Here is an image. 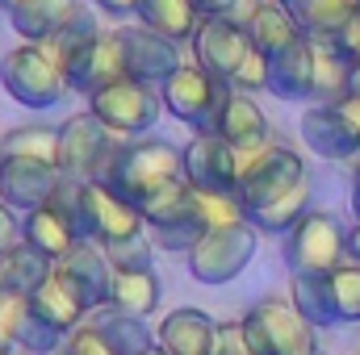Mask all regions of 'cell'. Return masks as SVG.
I'll use <instances>...</instances> for the list:
<instances>
[{
  "label": "cell",
  "instance_id": "obj_30",
  "mask_svg": "<svg viewBox=\"0 0 360 355\" xmlns=\"http://www.w3.org/2000/svg\"><path fill=\"white\" fill-rule=\"evenodd\" d=\"M109 305L117 314H130V318L147 322L160 309V280H155V272H113Z\"/></svg>",
  "mask_w": 360,
  "mask_h": 355
},
{
  "label": "cell",
  "instance_id": "obj_7",
  "mask_svg": "<svg viewBox=\"0 0 360 355\" xmlns=\"http://www.w3.org/2000/svg\"><path fill=\"white\" fill-rule=\"evenodd\" d=\"M0 84L25 109H51L55 100H63L68 76H63V63L46 46L21 42L0 59Z\"/></svg>",
  "mask_w": 360,
  "mask_h": 355
},
{
  "label": "cell",
  "instance_id": "obj_8",
  "mask_svg": "<svg viewBox=\"0 0 360 355\" xmlns=\"http://www.w3.org/2000/svg\"><path fill=\"white\" fill-rule=\"evenodd\" d=\"M348 260V230L335 213L310 209L289 234H285V264L289 276H331Z\"/></svg>",
  "mask_w": 360,
  "mask_h": 355
},
{
  "label": "cell",
  "instance_id": "obj_38",
  "mask_svg": "<svg viewBox=\"0 0 360 355\" xmlns=\"http://www.w3.org/2000/svg\"><path fill=\"white\" fill-rule=\"evenodd\" d=\"M21 314H25V297H21V293H13V288H0V347H4V351H13V347H17Z\"/></svg>",
  "mask_w": 360,
  "mask_h": 355
},
{
  "label": "cell",
  "instance_id": "obj_41",
  "mask_svg": "<svg viewBox=\"0 0 360 355\" xmlns=\"http://www.w3.org/2000/svg\"><path fill=\"white\" fill-rule=\"evenodd\" d=\"M214 355H252L243 326L239 322H218V339H214Z\"/></svg>",
  "mask_w": 360,
  "mask_h": 355
},
{
  "label": "cell",
  "instance_id": "obj_6",
  "mask_svg": "<svg viewBox=\"0 0 360 355\" xmlns=\"http://www.w3.org/2000/svg\"><path fill=\"white\" fill-rule=\"evenodd\" d=\"M306 180H310V172H306L302 155L289 151L285 142H269V147H260V151L239 155V188H235V196H239V205L252 213V209H264L276 196L293 192V188L306 184Z\"/></svg>",
  "mask_w": 360,
  "mask_h": 355
},
{
  "label": "cell",
  "instance_id": "obj_10",
  "mask_svg": "<svg viewBox=\"0 0 360 355\" xmlns=\"http://www.w3.org/2000/svg\"><path fill=\"white\" fill-rule=\"evenodd\" d=\"M256 243H260V234L252 222H231V226L205 230L188 251V276L201 284H226L252 264Z\"/></svg>",
  "mask_w": 360,
  "mask_h": 355
},
{
  "label": "cell",
  "instance_id": "obj_48",
  "mask_svg": "<svg viewBox=\"0 0 360 355\" xmlns=\"http://www.w3.org/2000/svg\"><path fill=\"white\" fill-rule=\"evenodd\" d=\"M143 355H168V351H164V347H160V343H155V347H151V351H143Z\"/></svg>",
  "mask_w": 360,
  "mask_h": 355
},
{
  "label": "cell",
  "instance_id": "obj_40",
  "mask_svg": "<svg viewBox=\"0 0 360 355\" xmlns=\"http://www.w3.org/2000/svg\"><path fill=\"white\" fill-rule=\"evenodd\" d=\"M25 247V234H21V217H17V209L13 205H4L0 201V255L8 260L13 251H21Z\"/></svg>",
  "mask_w": 360,
  "mask_h": 355
},
{
  "label": "cell",
  "instance_id": "obj_4",
  "mask_svg": "<svg viewBox=\"0 0 360 355\" xmlns=\"http://www.w3.org/2000/svg\"><path fill=\"white\" fill-rule=\"evenodd\" d=\"M243 339L252 355H319V335L314 326L297 314L293 301L264 297L243 314Z\"/></svg>",
  "mask_w": 360,
  "mask_h": 355
},
{
  "label": "cell",
  "instance_id": "obj_50",
  "mask_svg": "<svg viewBox=\"0 0 360 355\" xmlns=\"http://www.w3.org/2000/svg\"><path fill=\"white\" fill-rule=\"evenodd\" d=\"M281 4H289V8H293V4H297V0H281Z\"/></svg>",
  "mask_w": 360,
  "mask_h": 355
},
{
  "label": "cell",
  "instance_id": "obj_31",
  "mask_svg": "<svg viewBox=\"0 0 360 355\" xmlns=\"http://www.w3.org/2000/svg\"><path fill=\"white\" fill-rule=\"evenodd\" d=\"M306 213H310V180L297 184L293 192H285V196L269 201L264 209H252L248 222L256 226V234H289Z\"/></svg>",
  "mask_w": 360,
  "mask_h": 355
},
{
  "label": "cell",
  "instance_id": "obj_17",
  "mask_svg": "<svg viewBox=\"0 0 360 355\" xmlns=\"http://www.w3.org/2000/svg\"><path fill=\"white\" fill-rule=\"evenodd\" d=\"M193 51H197V67H205L214 80H222L231 88V76L239 72V63L252 51V38L243 29L239 17H210L197 25L193 34Z\"/></svg>",
  "mask_w": 360,
  "mask_h": 355
},
{
  "label": "cell",
  "instance_id": "obj_52",
  "mask_svg": "<svg viewBox=\"0 0 360 355\" xmlns=\"http://www.w3.org/2000/svg\"><path fill=\"white\" fill-rule=\"evenodd\" d=\"M0 159H4V151H0Z\"/></svg>",
  "mask_w": 360,
  "mask_h": 355
},
{
  "label": "cell",
  "instance_id": "obj_19",
  "mask_svg": "<svg viewBox=\"0 0 360 355\" xmlns=\"http://www.w3.org/2000/svg\"><path fill=\"white\" fill-rule=\"evenodd\" d=\"M55 184H59V168L46 159H30V155H4L0 159V201L21 209V213L46 205Z\"/></svg>",
  "mask_w": 360,
  "mask_h": 355
},
{
  "label": "cell",
  "instance_id": "obj_2",
  "mask_svg": "<svg viewBox=\"0 0 360 355\" xmlns=\"http://www.w3.org/2000/svg\"><path fill=\"white\" fill-rule=\"evenodd\" d=\"M180 151L164 138H130V142H117V151L109 155L105 163V176L101 184H109L122 201H130L139 209V201H147L155 188L180 180Z\"/></svg>",
  "mask_w": 360,
  "mask_h": 355
},
{
  "label": "cell",
  "instance_id": "obj_37",
  "mask_svg": "<svg viewBox=\"0 0 360 355\" xmlns=\"http://www.w3.org/2000/svg\"><path fill=\"white\" fill-rule=\"evenodd\" d=\"M260 88H269V55H260L256 46L248 51V59L239 63V72L231 76V92H260Z\"/></svg>",
  "mask_w": 360,
  "mask_h": 355
},
{
  "label": "cell",
  "instance_id": "obj_13",
  "mask_svg": "<svg viewBox=\"0 0 360 355\" xmlns=\"http://www.w3.org/2000/svg\"><path fill=\"white\" fill-rule=\"evenodd\" d=\"M302 138L323 159H360V96L310 105L302 113Z\"/></svg>",
  "mask_w": 360,
  "mask_h": 355
},
{
  "label": "cell",
  "instance_id": "obj_16",
  "mask_svg": "<svg viewBox=\"0 0 360 355\" xmlns=\"http://www.w3.org/2000/svg\"><path fill=\"white\" fill-rule=\"evenodd\" d=\"M63 76H68V88L96 96L101 88L126 80V51H122V34L117 29H105L96 34L89 46H80L76 55L63 59Z\"/></svg>",
  "mask_w": 360,
  "mask_h": 355
},
{
  "label": "cell",
  "instance_id": "obj_20",
  "mask_svg": "<svg viewBox=\"0 0 360 355\" xmlns=\"http://www.w3.org/2000/svg\"><path fill=\"white\" fill-rule=\"evenodd\" d=\"M122 34V51H126V76L130 80H143V84H164L172 72L180 67V46L151 34L147 25H130V29H117Z\"/></svg>",
  "mask_w": 360,
  "mask_h": 355
},
{
  "label": "cell",
  "instance_id": "obj_26",
  "mask_svg": "<svg viewBox=\"0 0 360 355\" xmlns=\"http://www.w3.org/2000/svg\"><path fill=\"white\" fill-rule=\"evenodd\" d=\"M21 234H25V247L30 251H38L42 260H63L80 239H76V230L51 209V205H38V209H30L25 217H21Z\"/></svg>",
  "mask_w": 360,
  "mask_h": 355
},
{
  "label": "cell",
  "instance_id": "obj_44",
  "mask_svg": "<svg viewBox=\"0 0 360 355\" xmlns=\"http://www.w3.org/2000/svg\"><path fill=\"white\" fill-rule=\"evenodd\" d=\"M92 8L105 17H139L143 0H92Z\"/></svg>",
  "mask_w": 360,
  "mask_h": 355
},
{
  "label": "cell",
  "instance_id": "obj_39",
  "mask_svg": "<svg viewBox=\"0 0 360 355\" xmlns=\"http://www.w3.org/2000/svg\"><path fill=\"white\" fill-rule=\"evenodd\" d=\"M63 355H117L96 330H92V322L84 326H76L72 335H68V343H63Z\"/></svg>",
  "mask_w": 360,
  "mask_h": 355
},
{
  "label": "cell",
  "instance_id": "obj_51",
  "mask_svg": "<svg viewBox=\"0 0 360 355\" xmlns=\"http://www.w3.org/2000/svg\"><path fill=\"white\" fill-rule=\"evenodd\" d=\"M0 355H13V351H4V347H0Z\"/></svg>",
  "mask_w": 360,
  "mask_h": 355
},
{
  "label": "cell",
  "instance_id": "obj_3",
  "mask_svg": "<svg viewBox=\"0 0 360 355\" xmlns=\"http://www.w3.org/2000/svg\"><path fill=\"white\" fill-rule=\"evenodd\" d=\"M289 301L314 330L352 326L360 322V264L344 260L331 276H293Z\"/></svg>",
  "mask_w": 360,
  "mask_h": 355
},
{
  "label": "cell",
  "instance_id": "obj_47",
  "mask_svg": "<svg viewBox=\"0 0 360 355\" xmlns=\"http://www.w3.org/2000/svg\"><path fill=\"white\" fill-rule=\"evenodd\" d=\"M0 288H8V260L0 255Z\"/></svg>",
  "mask_w": 360,
  "mask_h": 355
},
{
  "label": "cell",
  "instance_id": "obj_15",
  "mask_svg": "<svg viewBox=\"0 0 360 355\" xmlns=\"http://www.w3.org/2000/svg\"><path fill=\"white\" fill-rule=\"evenodd\" d=\"M180 172L193 192H235L239 151L218 134H193V142L180 151Z\"/></svg>",
  "mask_w": 360,
  "mask_h": 355
},
{
  "label": "cell",
  "instance_id": "obj_28",
  "mask_svg": "<svg viewBox=\"0 0 360 355\" xmlns=\"http://www.w3.org/2000/svg\"><path fill=\"white\" fill-rule=\"evenodd\" d=\"M139 25H147L151 34L168 38V42H193L201 17L193 8V0H143L139 8Z\"/></svg>",
  "mask_w": 360,
  "mask_h": 355
},
{
  "label": "cell",
  "instance_id": "obj_45",
  "mask_svg": "<svg viewBox=\"0 0 360 355\" xmlns=\"http://www.w3.org/2000/svg\"><path fill=\"white\" fill-rule=\"evenodd\" d=\"M348 260H352V264H360V222L348 230Z\"/></svg>",
  "mask_w": 360,
  "mask_h": 355
},
{
  "label": "cell",
  "instance_id": "obj_23",
  "mask_svg": "<svg viewBox=\"0 0 360 355\" xmlns=\"http://www.w3.org/2000/svg\"><path fill=\"white\" fill-rule=\"evenodd\" d=\"M269 92L281 100H310L314 96V42L297 38L281 55L269 59Z\"/></svg>",
  "mask_w": 360,
  "mask_h": 355
},
{
  "label": "cell",
  "instance_id": "obj_5",
  "mask_svg": "<svg viewBox=\"0 0 360 355\" xmlns=\"http://www.w3.org/2000/svg\"><path fill=\"white\" fill-rule=\"evenodd\" d=\"M143 226L155 234V243L164 251H193V243L205 234V217H201V201L188 188V180L180 176L164 188H155L147 201H139Z\"/></svg>",
  "mask_w": 360,
  "mask_h": 355
},
{
  "label": "cell",
  "instance_id": "obj_36",
  "mask_svg": "<svg viewBox=\"0 0 360 355\" xmlns=\"http://www.w3.org/2000/svg\"><path fill=\"white\" fill-rule=\"evenodd\" d=\"M55 272L51 260H42L38 251H30V247H21V251H13L8 255V288L13 293H21V297H30L46 276Z\"/></svg>",
  "mask_w": 360,
  "mask_h": 355
},
{
  "label": "cell",
  "instance_id": "obj_25",
  "mask_svg": "<svg viewBox=\"0 0 360 355\" xmlns=\"http://www.w3.org/2000/svg\"><path fill=\"white\" fill-rule=\"evenodd\" d=\"M80 4H84V0H17L8 17H13V29H17L25 42L42 46V42H51V38L76 17Z\"/></svg>",
  "mask_w": 360,
  "mask_h": 355
},
{
  "label": "cell",
  "instance_id": "obj_34",
  "mask_svg": "<svg viewBox=\"0 0 360 355\" xmlns=\"http://www.w3.org/2000/svg\"><path fill=\"white\" fill-rule=\"evenodd\" d=\"M96 34H105V29L96 25V8H92V4H80V8H76V17H72V21H68V25H63L51 42H42V46H46V51L63 63L68 55H76L80 46H89Z\"/></svg>",
  "mask_w": 360,
  "mask_h": 355
},
{
  "label": "cell",
  "instance_id": "obj_49",
  "mask_svg": "<svg viewBox=\"0 0 360 355\" xmlns=\"http://www.w3.org/2000/svg\"><path fill=\"white\" fill-rule=\"evenodd\" d=\"M13 4H17V0H0V8H4V13H13Z\"/></svg>",
  "mask_w": 360,
  "mask_h": 355
},
{
  "label": "cell",
  "instance_id": "obj_11",
  "mask_svg": "<svg viewBox=\"0 0 360 355\" xmlns=\"http://www.w3.org/2000/svg\"><path fill=\"white\" fill-rule=\"evenodd\" d=\"M160 109H164L160 88L143 84V80H130V76L89 96V113L109 134H147L160 121Z\"/></svg>",
  "mask_w": 360,
  "mask_h": 355
},
{
  "label": "cell",
  "instance_id": "obj_46",
  "mask_svg": "<svg viewBox=\"0 0 360 355\" xmlns=\"http://www.w3.org/2000/svg\"><path fill=\"white\" fill-rule=\"evenodd\" d=\"M352 213L360 222V159H356V172H352Z\"/></svg>",
  "mask_w": 360,
  "mask_h": 355
},
{
  "label": "cell",
  "instance_id": "obj_53",
  "mask_svg": "<svg viewBox=\"0 0 360 355\" xmlns=\"http://www.w3.org/2000/svg\"><path fill=\"white\" fill-rule=\"evenodd\" d=\"M319 355H323V351H319Z\"/></svg>",
  "mask_w": 360,
  "mask_h": 355
},
{
  "label": "cell",
  "instance_id": "obj_43",
  "mask_svg": "<svg viewBox=\"0 0 360 355\" xmlns=\"http://www.w3.org/2000/svg\"><path fill=\"white\" fill-rule=\"evenodd\" d=\"M239 4H243V0H193V8H197L201 21H210V17H235Z\"/></svg>",
  "mask_w": 360,
  "mask_h": 355
},
{
  "label": "cell",
  "instance_id": "obj_27",
  "mask_svg": "<svg viewBox=\"0 0 360 355\" xmlns=\"http://www.w3.org/2000/svg\"><path fill=\"white\" fill-rule=\"evenodd\" d=\"M314 42V105H335V100H344V96H352V72H356V63H348L340 51H335V42H327V38H310Z\"/></svg>",
  "mask_w": 360,
  "mask_h": 355
},
{
  "label": "cell",
  "instance_id": "obj_33",
  "mask_svg": "<svg viewBox=\"0 0 360 355\" xmlns=\"http://www.w3.org/2000/svg\"><path fill=\"white\" fill-rule=\"evenodd\" d=\"M0 151H4V155H30V159L55 163V159H59V130H51V126H21V130H8V134H0Z\"/></svg>",
  "mask_w": 360,
  "mask_h": 355
},
{
  "label": "cell",
  "instance_id": "obj_29",
  "mask_svg": "<svg viewBox=\"0 0 360 355\" xmlns=\"http://www.w3.org/2000/svg\"><path fill=\"white\" fill-rule=\"evenodd\" d=\"M92 330L113 347L117 355H143L155 347V330H147L143 318H130V314H117L113 305L96 309L92 314Z\"/></svg>",
  "mask_w": 360,
  "mask_h": 355
},
{
  "label": "cell",
  "instance_id": "obj_42",
  "mask_svg": "<svg viewBox=\"0 0 360 355\" xmlns=\"http://www.w3.org/2000/svg\"><path fill=\"white\" fill-rule=\"evenodd\" d=\"M327 42H335V51H340L348 63H356V67H360V8L352 13V21H348L335 38H327Z\"/></svg>",
  "mask_w": 360,
  "mask_h": 355
},
{
  "label": "cell",
  "instance_id": "obj_18",
  "mask_svg": "<svg viewBox=\"0 0 360 355\" xmlns=\"http://www.w3.org/2000/svg\"><path fill=\"white\" fill-rule=\"evenodd\" d=\"M55 276L84 301V309L96 314V309H105L109 305V288H113V267L105 260V251L89 243V239H80L63 260H55Z\"/></svg>",
  "mask_w": 360,
  "mask_h": 355
},
{
  "label": "cell",
  "instance_id": "obj_35",
  "mask_svg": "<svg viewBox=\"0 0 360 355\" xmlns=\"http://www.w3.org/2000/svg\"><path fill=\"white\" fill-rule=\"evenodd\" d=\"M101 251H105L113 272H151V260H155V243L147 239V230L130 234V239H117V243H109Z\"/></svg>",
  "mask_w": 360,
  "mask_h": 355
},
{
  "label": "cell",
  "instance_id": "obj_1",
  "mask_svg": "<svg viewBox=\"0 0 360 355\" xmlns=\"http://www.w3.org/2000/svg\"><path fill=\"white\" fill-rule=\"evenodd\" d=\"M84 318H89L84 301L51 272L25 297V314H21V326H17V347L25 355H55L76 326H84Z\"/></svg>",
  "mask_w": 360,
  "mask_h": 355
},
{
  "label": "cell",
  "instance_id": "obj_24",
  "mask_svg": "<svg viewBox=\"0 0 360 355\" xmlns=\"http://www.w3.org/2000/svg\"><path fill=\"white\" fill-rule=\"evenodd\" d=\"M214 339L218 322L201 309H172L155 330V343L168 355H214Z\"/></svg>",
  "mask_w": 360,
  "mask_h": 355
},
{
  "label": "cell",
  "instance_id": "obj_14",
  "mask_svg": "<svg viewBox=\"0 0 360 355\" xmlns=\"http://www.w3.org/2000/svg\"><path fill=\"white\" fill-rule=\"evenodd\" d=\"M143 230H147L143 226V213L130 201H122L109 184L89 180L80 188V222H76V234L80 239H89L96 247H109V243L130 239V234H143Z\"/></svg>",
  "mask_w": 360,
  "mask_h": 355
},
{
  "label": "cell",
  "instance_id": "obj_22",
  "mask_svg": "<svg viewBox=\"0 0 360 355\" xmlns=\"http://www.w3.org/2000/svg\"><path fill=\"white\" fill-rule=\"evenodd\" d=\"M243 29H248L252 46L260 55H269V59L281 55L285 46H293L297 38H306L302 25H297V17H293V8L281 4V0H256L248 8V17H243Z\"/></svg>",
  "mask_w": 360,
  "mask_h": 355
},
{
  "label": "cell",
  "instance_id": "obj_21",
  "mask_svg": "<svg viewBox=\"0 0 360 355\" xmlns=\"http://www.w3.org/2000/svg\"><path fill=\"white\" fill-rule=\"evenodd\" d=\"M218 138H226L239 155L248 151H260L272 142V126L264 117V109L248 96V92H226L222 100V113H218V126H214Z\"/></svg>",
  "mask_w": 360,
  "mask_h": 355
},
{
  "label": "cell",
  "instance_id": "obj_9",
  "mask_svg": "<svg viewBox=\"0 0 360 355\" xmlns=\"http://www.w3.org/2000/svg\"><path fill=\"white\" fill-rule=\"evenodd\" d=\"M226 92L231 88H226L222 80H214L205 67H197V63H180L176 72L160 84V100H164V109H168L176 121L193 126L197 134H214Z\"/></svg>",
  "mask_w": 360,
  "mask_h": 355
},
{
  "label": "cell",
  "instance_id": "obj_12",
  "mask_svg": "<svg viewBox=\"0 0 360 355\" xmlns=\"http://www.w3.org/2000/svg\"><path fill=\"white\" fill-rule=\"evenodd\" d=\"M117 151V134H109L92 113H76L59 126V176L63 180H101L109 155Z\"/></svg>",
  "mask_w": 360,
  "mask_h": 355
},
{
  "label": "cell",
  "instance_id": "obj_32",
  "mask_svg": "<svg viewBox=\"0 0 360 355\" xmlns=\"http://www.w3.org/2000/svg\"><path fill=\"white\" fill-rule=\"evenodd\" d=\"M356 8H360V0H297L293 17H297L306 38H335L352 21Z\"/></svg>",
  "mask_w": 360,
  "mask_h": 355
}]
</instances>
